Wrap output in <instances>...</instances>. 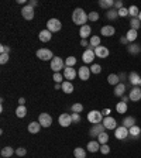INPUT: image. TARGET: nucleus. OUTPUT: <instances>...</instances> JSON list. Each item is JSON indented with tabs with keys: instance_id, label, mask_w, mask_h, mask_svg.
<instances>
[{
	"instance_id": "1",
	"label": "nucleus",
	"mask_w": 141,
	"mask_h": 158,
	"mask_svg": "<svg viewBox=\"0 0 141 158\" xmlns=\"http://www.w3.org/2000/svg\"><path fill=\"white\" fill-rule=\"evenodd\" d=\"M88 14L85 13V10L81 9V7H78V9L73 10L72 13V21L76 24V26H85V23L88 21Z\"/></svg>"
},
{
	"instance_id": "2",
	"label": "nucleus",
	"mask_w": 141,
	"mask_h": 158,
	"mask_svg": "<svg viewBox=\"0 0 141 158\" xmlns=\"http://www.w3.org/2000/svg\"><path fill=\"white\" fill-rule=\"evenodd\" d=\"M103 114L102 112H99V110H92V112L88 113V122L92 123V124H100L103 122Z\"/></svg>"
},
{
	"instance_id": "3",
	"label": "nucleus",
	"mask_w": 141,
	"mask_h": 158,
	"mask_svg": "<svg viewBox=\"0 0 141 158\" xmlns=\"http://www.w3.org/2000/svg\"><path fill=\"white\" fill-rule=\"evenodd\" d=\"M51 69L54 71V73L59 72L61 69H65V62H64V59L59 58V56H54L52 61H51Z\"/></svg>"
},
{
	"instance_id": "4",
	"label": "nucleus",
	"mask_w": 141,
	"mask_h": 158,
	"mask_svg": "<svg viewBox=\"0 0 141 158\" xmlns=\"http://www.w3.org/2000/svg\"><path fill=\"white\" fill-rule=\"evenodd\" d=\"M61 28H62V24H61V21L58 19H49L47 21V30L51 31V33H56Z\"/></svg>"
},
{
	"instance_id": "5",
	"label": "nucleus",
	"mask_w": 141,
	"mask_h": 158,
	"mask_svg": "<svg viewBox=\"0 0 141 158\" xmlns=\"http://www.w3.org/2000/svg\"><path fill=\"white\" fill-rule=\"evenodd\" d=\"M37 56H38L39 59H43V61H52L54 54H52V51L48 48H41L37 51Z\"/></svg>"
},
{
	"instance_id": "6",
	"label": "nucleus",
	"mask_w": 141,
	"mask_h": 158,
	"mask_svg": "<svg viewBox=\"0 0 141 158\" xmlns=\"http://www.w3.org/2000/svg\"><path fill=\"white\" fill-rule=\"evenodd\" d=\"M38 122H39V124H41V127L47 128L52 124V117H51V114H48V113H41V114L38 116Z\"/></svg>"
},
{
	"instance_id": "7",
	"label": "nucleus",
	"mask_w": 141,
	"mask_h": 158,
	"mask_svg": "<svg viewBox=\"0 0 141 158\" xmlns=\"http://www.w3.org/2000/svg\"><path fill=\"white\" fill-rule=\"evenodd\" d=\"M128 135H130V133H128V128L124 127V126H120V127H117L114 130V137L117 138V140H126Z\"/></svg>"
},
{
	"instance_id": "8",
	"label": "nucleus",
	"mask_w": 141,
	"mask_h": 158,
	"mask_svg": "<svg viewBox=\"0 0 141 158\" xmlns=\"http://www.w3.org/2000/svg\"><path fill=\"white\" fill-rule=\"evenodd\" d=\"M106 128L105 126L100 123V124H93L92 127H90V130H89V134H90V137L92 138H97L99 134H102L103 131H105Z\"/></svg>"
},
{
	"instance_id": "9",
	"label": "nucleus",
	"mask_w": 141,
	"mask_h": 158,
	"mask_svg": "<svg viewBox=\"0 0 141 158\" xmlns=\"http://www.w3.org/2000/svg\"><path fill=\"white\" fill-rule=\"evenodd\" d=\"M102 124L105 126L106 130H116V128H117V122H116V118L112 117V116H109V117L103 118Z\"/></svg>"
},
{
	"instance_id": "10",
	"label": "nucleus",
	"mask_w": 141,
	"mask_h": 158,
	"mask_svg": "<svg viewBox=\"0 0 141 158\" xmlns=\"http://www.w3.org/2000/svg\"><path fill=\"white\" fill-rule=\"evenodd\" d=\"M58 123H59V126H62V127H69V126L72 124V116L68 114V113H62V114H59V117H58Z\"/></svg>"
},
{
	"instance_id": "11",
	"label": "nucleus",
	"mask_w": 141,
	"mask_h": 158,
	"mask_svg": "<svg viewBox=\"0 0 141 158\" xmlns=\"http://www.w3.org/2000/svg\"><path fill=\"white\" fill-rule=\"evenodd\" d=\"M21 16L26 20H33L34 19V7H31L30 4H26V6L21 9Z\"/></svg>"
},
{
	"instance_id": "12",
	"label": "nucleus",
	"mask_w": 141,
	"mask_h": 158,
	"mask_svg": "<svg viewBox=\"0 0 141 158\" xmlns=\"http://www.w3.org/2000/svg\"><path fill=\"white\" fill-rule=\"evenodd\" d=\"M128 98H130V100H133V102H138V100H141V88L140 86H133L131 90H130Z\"/></svg>"
},
{
	"instance_id": "13",
	"label": "nucleus",
	"mask_w": 141,
	"mask_h": 158,
	"mask_svg": "<svg viewBox=\"0 0 141 158\" xmlns=\"http://www.w3.org/2000/svg\"><path fill=\"white\" fill-rule=\"evenodd\" d=\"M90 68H88L86 65H83V66H81L79 68V71H78V76H79V79L81 81H88L89 78H90Z\"/></svg>"
},
{
	"instance_id": "14",
	"label": "nucleus",
	"mask_w": 141,
	"mask_h": 158,
	"mask_svg": "<svg viewBox=\"0 0 141 158\" xmlns=\"http://www.w3.org/2000/svg\"><path fill=\"white\" fill-rule=\"evenodd\" d=\"M95 58H96L95 51H93V49H90V48H88L85 52L82 54V61H83L85 64H92Z\"/></svg>"
},
{
	"instance_id": "15",
	"label": "nucleus",
	"mask_w": 141,
	"mask_h": 158,
	"mask_svg": "<svg viewBox=\"0 0 141 158\" xmlns=\"http://www.w3.org/2000/svg\"><path fill=\"white\" fill-rule=\"evenodd\" d=\"M64 78L68 79L69 82H71L72 79L76 78V69L73 66H65V69H64Z\"/></svg>"
},
{
	"instance_id": "16",
	"label": "nucleus",
	"mask_w": 141,
	"mask_h": 158,
	"mask_svg": "<svg viewBox=\"0 0 141 158\" xmlns=\"http://www.w3.org/2000/svg\"><path fill=\"white\" fill-rule=\"evenodd\" d=\"M100 34H102L103 37H113L116 34V28L113 26H103L102 30H100Z\"/></svg>"
},
{
	"instance_id": "17",
	"label": "nucleus",
	"mask_w": 141,
	"mask_h": 158,
	"mask_svg": "<svg viewBox=\"0 0 141 158\" xmlns=\"http://www.w3.org/2000/svg\"><path fill=\"white\" fill-rule=\"evenodd\" d=\"M95 55L99 58H107L109 56V48L103 45H99L97 48H95Z\"/></svg>"
},
{
	"instance_id": "18",
	"label": "nucleus",
	"mask_w": 141,
	"mask_h": 158,
	"mask_svg": "<svg viewBox=\"0 0 141 158\" xmlns=\"http://www.w3.org/2000/svg\"><path fill=\"white\" fill-rule=\"evenodd\" d=\"M128 82L131 83V86H140L141 76L137 72H130L128 73Z\"/></svg>"
},
{
	"instance_id": "19",
	"label": "nucleus",
	"mask_w": 141,
	"mask_h": 158,
	"mask_svg": "<svg viewBox=\"0 0 141 158\" xmlns=\"http://www.w3.org/2000/svg\"><path fill=\"white\" fill-rule=\"evenodd\" d=\"M90 33H92V28H90V26H88V24L82 26L81 30H79V35H81L82 40H88V37L90 35Z\"/></svg>"
},
{
	"instance_id": "20",
	"label": "nucleus",
	"mask_w": 141,
	"mask_h": 158,
	"mask_svg": "<svg viewBox=\"0 0 141 158\" xmlns=\"http://www.w3.org/2000/svg\"><path fill=\"white\" fill-rule=\"evenodd\" d=\"M38 38H39V41H43V43H48V41H51V38H52V33L48 31V30H43V31L38 34Z\"/></svg>"
},
{
	"instance_id": "21",
	"label": "nucleus",
	"mask_w": 141,
	"mask_h": 158,
	"mask_svg": "<svg viewBox=\"0 0 141 158\" xmlns=\"http://www.w3.org/2000/svg\"><path fill=\"white\" fill-rule=\"evenodd\" d=\"M88 151L89 152H97V151H100V144H99L97 140H92V141L88 143Z\"/></svg>"
},
{
	"instance_id": "22",
	"label": "nucleus",
	"mask_w": 141,
	"mask_h": 158,
	"mask_svg": "<svg viewBox=\"0 0 141 158\" xmlns=\"http://www.w3.org/2000/svg\"><path fill=\"white\" fill-rule=\"evenodd\" d=\"M124 92H126V85L123 82H120L118 85L114 86V96L123 98V96H124Z\"/></svg>"
},
{
	"instance_id": "23",
	"label": "nucleus",
	"mask_w": 141,
	"mask_h": 158,
	"mask_svg": "<svg viewBox=\"0 0 141 158\" xmlns=\"http://www.w3.org/2000/svg\"><path fill=\"white\" fill-rule=\"evenodd\" d=\"M127 51L130 54H133V55H138V54L141 52V45L140 44H128L127 45Z\"/></svg>"
},
{
	"instance_id": "24",
	"label": "nucleus",
	"mask_w": 141,
	"mask_h": 158,
	"mask_svg": "<svg viewBox=\"0 0 141 158\" xmlns=\"http://www.w3.org/2000/svg\"><path fill=\"white\" fill-rule=\"evenodd\" d=\"M99 6L105 10H110L114 7V0H99Z\"/></svg>"
},
{
	"instance_id": "25",
	"label": "nucleus",
	"mask_w": 141,
	"mask_h": 158,
	"mask_svg": "<svg viewBox=\"0 0 141 158\" xmlns=\"http://www.w3.org/2000/svg\"><path fill=\"white\" fill-rule=\"evenodd\" d=\"M89 44H90L89 48L95 51V48H97V47L100 45V37L99 35H92L90 37V40H89Z\"/></svg>"
},
{
	"instance_id": "26",
	"label": "nucleus",
	"mask_w": 141,
	"mask_h": 158,
	"mask_svg": "<svg viewBox=\"0 0 141 158\" xmlns=\"http://www.w3.org/2000/svg\"><path fill=\"white\" fill-rule=\"evenodd\" d=\"M27 128H28V131L31 134H37L39 131V128H41V124H39V122H31Z\"/></svg>"
},
{
	"instance_id": "27",
	"label": "nucleus",
	"mask_w": 141,
	"mask_h": 158,
	"mask_svg": "<svg viewBox=\"0 0 141 158\" xmlns=\"http://www.w3.org/2000/svg\"><path fill=\"white\" fill-rule=\"evenodd\" d=\"M123 126L127 128H131L133 126H135V118L133 117V116H126V117L123 118Z\"/></svg>"
},
{
	"instance_id": "28",
	"label": "nucleus",
	"mask_w": 141,
	"mask_h": 158,
	"mask_svg": "<svg viewBox=\"0 0 141 158\" xmlns=\"http://www.w3.org/2000/svg\"><path fill=\"white\" fill-rule=\"evenodd\" d=\"M14 152H16V151L13 150V147H9V145L2 148V157H3V158H10L11 155L14 154Z\"/></svg>"
},
{
	"instance_id": "29",
	"label": "nucleus",
	"mask_w": 141,
	"mask_h": 158,
	"mask_svg": "<svg viewBox=\"0 0 141 158\" xmlns=\"http://www.w3.org/2000/svg\"><path fill=\"white\" fill-rule=\"evenodd\" d=\"M126 37H127V40H128V43L131 44V43H134L135 40H137V37H138V33L135 31V30H128L127 31V34H126Z\"/></svg>"
},
{
	"instance_id": "30",
	"label": "nucleus",
	"mask_w": 141,
	"mask_h": 158,
	"mask_svg": "<svg viewBox=\"0 0 141 158\" xmlns=\"http://www.w3.org/2000/svg\"><path fill=\"white\" fill-rule=\"evenodd\" d=\"M107 82L110 83V85L116 86V85H118V83H120V78H118L117 73H110V75L107 76Z\"/></svg>"
},
{
	"instance_id": "31",
	"label": "nucleus",
	"mask_w": 141,
	"mask_h": 158,
	"mask_svg": "<svg viewBox=\"0 0 141 158\" xmlns=\"http://www.w3.org/2000/svg\"><path fill=\"white\" fill-rule=\"evenodd\" d=\"M128 133H130V135H131L133 138H138L141 134V128L135 124V126H133L131 128H128Z\"/></svg>"
},
{
	"instance_id": "32",
	"label": "nucleus",
	"mask_w": 141,
	"mask_h": 158,
	"mask_svg": "<svg viewBox=\"0 0 141 158\" xmlns=\"http://www.w3.org/2000/svg\"><path fill=\"white\" fill-rule=\"evenodd\" d=\"M127 109H128V106H127V103H124V102H118L117 105H116V110H117L118 114H124V113L127 112Z\"/></svg>"
},
{
	"instance_id": "33",
	"label": "nucleus",
	"mask_w": 141,
	"mask_h": 158,
	"mask_svg": "<svg viewBox=\"0 0 141 158\" xmlns=\"http://www.w3.org/2000/svg\"><path fill=\"white\" fill-rule=\"evenodd\" d=\"M62 90L65 93H72L73 92V85L72 82H69V81H65V82H62Z\"/></svg>"
},
{
	"instance_id": "34",
	"label": "nucleus",
	"mask_w": 141,
	"mask_h": 158,
	"mask_svg": "<svg viewBox=\"0 0 141 158\" xmlns=\"http://www.w3.org/2000/svg\"><path fill=\"white\" fill-rule=\"evenodd\" d=\"M16 116L19 118H23L27 116V107L26 106H19V107L16 109Z\"/></svg>"
},
{
	"instance_id": "35",
	"label": "nucleus",
	"mask_w": 141,
	"mask_h": 158,
	"mask_svg": "<svg viewBox=\"0 0 141 158\" xmlns=\"http://www.w3.org/2000/svg\"><path fill=\"white\" fill-rule=\"evenodd\" d=\"M73 155H75V158H86L85 148H82V147L75 148V150H73Z\"/></svg>"
},
{
	"instance_id": "36",
	"label": "nucleus",
	"mask_w": 141,
	"mask_h": 158,
	"mask_svg": "<svg viewBox=\"0 0 141 158\" xmlns=\"http://www.w3.org/2000/svg\"><path fill=\"white\" fill-rule=\"evenodd\" d=\"M138 14H140V10L137 6L128 7V16H131V19H138Z\"/></svg>"
},
{
	"instance_id": "37",
	"label": "nucleus",
	"mask_w": 141,
	"mask_h": 158,
	"mask_svg": "<svg viewBox=\"0 0 141 158\" xmlns=\"http://www.w3.org/2000/svg\"><path fill=\"white\" fill-rule=\"evenodd\" d=\"M118 17V13H117V10L116 9H110L106 11V19L109 20H116Z\"/></svg>"
},
{
	"instance_id": "38",
	"label": "nucleus",
	"mask_w": 141,
	"mask_h": 158,
	"mask_svg": "<svg viewBox=\"0 0 141 158\" xmlns=\"http://www.w3.org/2000/svg\"><path fill=\"white\" fill-rule=\"evenodd\" d=\"M130 28L135 30V31H137V30H140L141 28V21L138 19H131V20H130Z\"/></svg>"
},
{
	"instance_id": "39",
	"label": "nucleus",
	"mask_w": 141,
	"mask_h": 158,
	"mask_svg": "<svg viewBox=\"0 0 141 158\" xmlns=\"http://www.w3.org/2000/svg\"><path fill=\"white\" fill-rule=\"evenodd\" d=\"M97 141H99V144L100 145H103V144H107V141H109V134L106 131H103L102 134H99V137H97Z\"/></svg>"
},
{
	"instance_id": "40",
	"label": "nucleus",
	"mask_w": 141,
	"mask_h": 158,
	"mask_svg": "<svg viewBox=\"0 0 141 158\" xmlns=\"http://www.w3.org/2000/svg\"><path fill=\"white\" fill-rule=\"evenodd\" d=\"M90 72H92V73H96V75H99V73L102 72V66L99 65V64H93V65L90 66Z\"/></svg>"
},
{
	"instance_id": "41",
	"label": "nucleus",
	"mask_w": 141,
	"mask_h": 158,
	"mask_svg": "<svg viewBox=\"0 0 141 158\" xmlns=\"http://www.w3.org/2000/svg\"><path fill=\"white\" fill-rule=\"evenodd\" d=\"M72 113H81L83 110V105L82 103H75V105H72Z\"/></svg>"
},
{
	"instance_id": "42",
	"label": "nucleus",
	"mask_w": 141,
	"mask_h": 158,
	"mask_svg": "<svg viewBox=\"0 0 141 158\" xmlns=\"http://www.w3.org/2000/svg\"><path fill=\"white\" fill-rule=\"evenodd\" d=\"M76 65V58L75 56H68L65 59V66H73Z\"/></svg>"
},
{
	"instance_id": "43",
	"label": "nucleus",
	"mask_w": 141,
	"mask_h": 158,
	"mask_svg": "<svg viewBox=\"0 0 141 158\" xmlns=\"http://www.w3.org/2000/svg\"><path fill=\"white\" fill-rule=\"evenodd\" d=\"M99 17H100V16H99L97 11H90V13L88 14V19L90 20V21H97Z\"/></svg>"
},
{
	"instance_id": "44",
	"label": "nucleus",
	"mask_w": 141,
	"mask_h": 158,
	"mask_svg": "<svg viewBox=\"0 0 141 158\" xmlns=\"http://www.w3.org/2000/svg\"><path fill=\"white\" fill-rule=\"evenodd\" d=\"M52 79H54V82H55V83H61V82H62V79H65V78H64V75H62V73L56 72V73H54Z\"/></svg>"
},
{
	"instance_id": "45",
	"label": "nucleus",
	"mask_w": 141,
	"mask_h": 158,
	"mask_svg": "<svg viewBox=\"0 0 141 158\" xmlns=\"http://www.w3.org/2000/svg\"><path fill=\"white\" fill-rule=\"evenodd\" d=\"M16 154L19 155V157H24V155L27 154V150H26L24 147H19V148L16 150Z\"/></svg>"
},
{
	"instance_id": "46",
	"label": "nucleus",
	"mask_w": 141,
	"mask_h": 158,
	"mask_svg": "<svg viewBox=\"0 0 141 158\" xmlns=\"http://www.w3.org/2000/svg\"><path fill=\"white\" fill-rule=\"evenodd\" d=\"M117 13H118V17H127L128 16V9L123 7V9L117 10Z\"/></svg>"
},
{
	"instance_id": "47",
	"label": "nucleus",
	"mask_w": 141,
	"mask_h": 158,
	"mask_svg": "<svg viewBox=\"0 0 141 158\" xmlns=\"http://www.w3.org/2000/svg\"><path fill=\"white\" fill-rule=\"evenodd\" d=\"M9 54H0V64H2V65H4V64L7 62V61H9Z\"/></svg>"
},
{
	"instance_id": "48",
	"label": "nucleus",
	"mask_w": 141,
	"mask_h": 158,
	"mask_svg": "<svg viewBox=\"0 0 141 158\" xmlns=\"http://www.w3.org/2000/svg\"><path fill=\"white\" fill-rule=\"evenodd\" d=\"M100 152H102V154H109V152H110V147H109L107 144H103V145H100Z\"/></svg>"
},
{
	"instance_id": "49",
	"label": "nucleus",
	"mask_w": 141,
	"mask_h": 158,
	"mask_svg": "<svg viewBox=\"0 0 141 158\" xmlns=\"http://www.w3.org/2000/svg\"><path fill=\"white\" fill-rule=\"evenodd\" d=\"M0 54H10V47L0 45Z\"/></svg>"
},
{
	"instance_id": "50",
	"label": "nucleus",
	"mask_w": 141,
	"mask_h": 158,
	"mask_svg": "<svg viewBox=\"0 0 141 158\" xmlns=\"http://www.w3.org/2000/svg\"><path fill=\"white\" fill-rule=\"evenodd\" d=\"M72 122H75V123H79L81 122V114L79 113H72Z\"/></svg>"
},
{
	"instance_id": "51",
	"label": "nucleus",
	"mask_w": 141,
	"mask_h": 158,
	"mask_svg": "<svg viewBox=\"0 0 141 158\" xmlns=\"http://www.w3.org/2000/svg\"><path fill=\"white\" fill-rule=\"evenodd\" d=\"M123 7H124V6H123L122 0H116V2H114V9L116 10H120V9H123Z\"/></svg>"
},
{
	"instance_id": "52",
	"label": "nucleus",
	"mask_w": 141,
	"mask_h": 158,
	"mask_svg": "<svg viewBox=\"0 0 141 158\" xmlns=\"http://www.w3.org/2000/svg\"><path fill=\"white\" fill-rule=\"evenodd\" d=\"M110 113H112V110H110V109H103V110H102V114L105 116V117H109V116H110Z\"/></svg>"
},
{
	"instance_id": "53",
	"label": "nucleus",
	"mask_w": 141,
	"mask_h": 158,
	"mask_svg": "<svg viewBox=\"0 0 141 158\" xmlns=\"http://www.w3.org/2000/svg\"><path fill=\"white\" fill-rule=\"evenodd\" d=\"M120 43H122V44H124V45H128V44H130V43H128V40H127V37H122V38H120Z\"/></svg>"
},
{
	"instance_id": "54",
	"label": "nucleus",
	"mask_w": 141,
	"mask_h": 158,
	"mask_svg": "<svg viewBox=\"0 0 141 158\" xmlns=\"http://www.w3.org/2000/svg\"><path fill=\"white\" fill-rule=\"evenodd\" d=\"M81 45H82V47H88V48H89V45H90V44L88 43V40H81Z\"/></svg>"
},
{
	"instance_id": "55",
	"label": "nucleus",
	"mask_w": 141,
	"mask_h": 158,
	"mask_svg": "<svg viewBox=\"0 0 141 158\" xmlns=\"http://www.w3.org/2000/svg\"><path fill=\"white\" fill-rule=\"evenodd\" d=\"M24 103H26V99H24V98H20L19 99V106H24Z\"/></svg>"
},
{
	"instance_id": "56",
	"label": "nucleus",
	"mask_w": 141,
	"mask_h": 158,
	"mask_svg": "<svg viewBox=\"0 0 141 158\" xmlns=\"http://www.w3.org/2000/svg\"><path fill=\"white\" fill-rule=\"evenodd\" d=\"M30 6H31V7H35L37 6V4H38V2H37V0H31V2H30Z\"/></svg>"
},
{
	"instance_id": "57",
	"label": "nucleus",
	"mask_w": 141,
	"mask_h": 158,
	"mask_svg": "<svg viewBox=\"0 0 141 158\" xmlns=\"http://www.w3.org/2000/svg\"><path fill=\"white\" fill-rule=\"evenodd\" d=\"M126 73H122V75H118V78H120V82H122V81H124V78H126Z\"/></svg>"
},
{
	"instance_id": "58",
	"label": "nucleus",
	"mask_w": 141,
	"mask_h": 158,
	"mask_svg": "<svg viewBox=\"0 0 141 158\" xmlns=\"http://www.w3.org/2000/svg\"><path fill=\"white\" fill-rule=\"evenodd\" d=\"M128 100H130V98H128V96H123V102H124V103H127Z\"/></svg>"
},
{
	"instance_id": "59",
	"label": "nucleus",
	"mask_w": 141,
	"mask_h": 158,
	"mask_svg": "<svg viewBox=\"0 0 141 158\" xmlns=\"http://www.w3.org/2000/svg\"><path fill=\"white\" fill-rule=\"evenodd\" d=\"M17 3H19V4H24V3H26V0H17Z\"/></svg>"
},
{
	"instance_id": "60",
	"label": "nucleus",
	"mask_w": 141,
	"mask_h": 158,
	"mask_svg": "<svg viewBox=\"0 0 141 158\" xmlns=\"http://www.w3.org/2000/svg\"><path fill=\"white\" fill-rule=\"evenodd\" d=\"M59 88L62 89V85H61V83H56V85H55V89H59Z\"/></svg>"
},
{
	"instance_id": "61",
	"label": "nucleus",
	"mask_w": 141,
	"mask_h": 158,
	"mask_svg": "<svg viewBox=\"0 0 141 158\" xmlns=\"http://www.w3.org/2000/svg\"><path fill=\"white\" fill-rule=\"evenodd\" d=\"M138 20L141 21V10H140V14H138Z\"/></svg>"
},
{
	"instance_id": "62",
	"label": "nucleus",
	"mask_w": 141,
	"mask_h": 158,
	"mask_svg": "<svg viewBox=\"0 0 141 158\" xmlns=\"http://www.w3.org/2000/svg\"><path fill=\"white\" fill-rule=\"evenodd\" d=\"M140 88H141V82H140Z\"/></svg>"
}]
</instances>
